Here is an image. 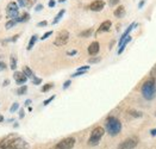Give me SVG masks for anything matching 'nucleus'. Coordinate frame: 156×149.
Listing matches in <instances>:
<instances>
[{"mask_svg": "<svg viewBox=\"0 0 156 149\" xmlns=\"http://www.w3.org/2000/svg\"><path fill=\"white\" fill-rule=\"evenodd\" d=\"M0 149H29V144L20 136L11 134L0 141Z\"/></svg>", "mask_w": 156, "mask_h": 149, "instance_id": "obj_1", "label": "nucleus"}, {"mask_svg": "<svg viewBox=\"0 0 156 149\" xmlns=\"http://www.w3.org/2000/svg\"><path fill=\"white\" fill-rule=\"evenodd\" d=\"M105 126H106V131L111 136L118 135L122 130V123L118 118L116 117H107L106 122H105Z\"/></svg>", "mask_w": 156, "mask_h": 149, "instance_id": "obj_2", "label": "nucleus"}, {"mask_svg": "<svg viewBox=\"0 0 156 149\" xmlns=\"http://www.w3.org/2000/svg\"><path fill=\"white\" fill-rule=\"evenodd\" d=\"M142 95L147 100H153L156 95V81L154 79H149L143 83Z\"/></svg>", "mask_w": 156, "mask_h": 149, "instance_id": "obj_3", "label": "nucleus"}, {"mask_svg": "<svg viewBox=\"0 0 156 149\" xmlns=\"http://www.w3.org/2000/svg\"><path fill=\"white\" fill-rule=\"evenodd\" d=\"M104 134H105L104 128H101V126L94 128V130L92 131L91 137H89V140H88V144H89V146H97V144H99L100 138L104 136Z\"/></svg>", "mask_w": 156, "mask_h": 149, "instance_id": "obj_4", "label": "nucleus"}, {"mask_svg": "<svg viewBox=\"0 0 156 149\" xmlns=\"http://www.w3.org/2000/svg\"><path fill=\"white\" fill-rule=\"evenodd\" d=\"M68 40H69V32L67 30H61L57 34L56 38L54 41V44L57 45V47H62L68 42Z\"/></svg>", "mask_w": 156, "mask_h": 149, "instance_id": "obj_5", "label": "nucleus"}, {"mask_svg": "<svg viewBox=\"0 0 156 149\" xmlns=\"http://www.w3.org/2000/svg\"><path fill=\"white\" fill-rule=\"evenodd\" d=\"M75 146V138L74 137H67L60 141L53 149H71Z\"/></svg>", "mask_w": 156, "mask_h": 149, "instance_id": "obj_6", "label": "nucleus"}, {"mask_svg": "<svg viewBox=\"0 0 156 149\" xmlns=\"http://www.w3.org/2000/svg\"><path fill=\"white\" fill-rule=\"evenodd\" d=\"M6 14H7V17H9V18H11V19H14V20H16V19L19 17V12H18V4H17V2H14V1L9 2L7 7H6Z\"/></svg>", "mask_w": 156, "mask_h": 149, "instance_id": "obj_7", "label": "nucleus"}, {"mask_svg": "<svg viewBox=\"0 0 156 149\" xmlns=\"http://www.w3.org/2000/svg\"><path fill=\"white\" fill-rule=\"evenodd\" d=\"M137 144H138V138L137 137H129L118 146V149H132L135 148Z\"/></svg>", "mask_w": 156, "mask_h": 149, "instance_id": "obj_8", "label": "nucleus"}, {"mask_svg": "<svg viewBox=\"0 0 156 149\" xmlns=\"http://www.w3.org/2000/svg\"><path fill=\"white\" fill-rule=\"evenodd\" d=\"M91 11H94V12H99L101 11L104 7H105V2L102 0H94L93 2H91V5L88 6Z\"/></svg>", "mask_w": 156, "mask_h": 149, "instance_id": "obj_9", "label": "nucleus"}, {"mask_svg": "<svg viewBox=\"0 0 156 149\" xmlns=\"http://www.w3.org/2000/svg\"><path fill=\"white\" fill-rule=\"evenodd\" d=\"M13 78L17 83H25L26 80H28V78L25 76V74L23 72H14Z\"/></svg>", "mask_w": 156, "mask_h": 149, "instance_id": "obj_10", "label": "nucleus"}, {"mask_svg": "<svg viewBox=\"0 0 156 149\" xmlns=\"http://www.w3.org/2000/svg\"><path fill=\"white\" fill-rule=\"evenodd\" d=\"M111 25H112L111 20H105V22H102V23L100 24L99 29L97 30V34H100V32H106V31H109V30L111 29Z\"/></svg>", "mask_w": 156, "mask_h": 149, "instance_id": "obj_11", "label": "nucleus"}, {"mask_svg": "<svg viewBox=\"0 0 156 149\" xmlns=\"http://www.w3.org/2000/svg\"><path fill=\"white\" fill-rule=\"evenodd\" d=\"M99 43L98 42H93V43H91V45L88 47V54L92 55V56H94V55H97L99 53Z\"/></svg>", "mask_w": 156, "mask_h": 149, "instance_id": "obj_12", "label": "nucleus"}, {"mask_svg": "<svg viewBox=\"0 0 156 149\" xmlns=\"http://www.w3.org/2000/svg\"><path fill=\"white\" fill-rule=\"evenodd\" d=\"M114 17H117V18H122V17H124L125 16V7L123 6V5H120V6H118L116 10H114Z\"/></svg>", "mask_w": 156, "mask_h": 149, "instance_id": "obj_13", "label": "nucleus"}, {"mask_svg": "<svg viewBox=\"0 0 156 149\" xmlns=\"http://www.w3.org/2000/svg\"><path fill=\"white\" fill-rule=\"evenodd\" d=\"M131 41V36H128L124 41L122 42L120 44H119V49H118V54H122L123 51H124V49H125V47H127V44H128L129 42Z\"/></svg>", "mask_w": 156, "mask_h": 149, "instance_id": "obj_14", "label": "nucleus"}, {"mask_svg": "<svg viewBox=\"0 0 156 149\" xmlns=\"http://www.w3.org/2000/svg\"><path fill=\"white\" fill-rule=\"evenodd\" d=\"M23 73L25 74V76L29 78V79H33L35 78V75H33V73H32V70L28 67V66H25V67H23Z\"/></svg>", "mask_w": 156, "mask_h": 149, "instance_id": "obj_15", "label": "nucleus"}, {"mask_svg": "<svg viewBox=\"0 0 156 149\" xmlns=\"http://www.w3.org/2000/svg\"><path fill=\"white\" fill-rule=\"evenodd\" d=\"M64 12H66V10H61L58 13H57V16L55 17V19L53 20V24H56V23H58L60 22V19L63 17V14H64Z\"/></svg>", "mask_w": 156, "mask_h": 149, "instance_id": "obj_16", "label": "nucleus"}, {"mask_svg": "<svg viewBox=\"0 0 156 149\" xmlns=\"http://www.w3.org/2000/svg\"><path fill=\"white\" fill-rule=\"evenodd\" d=\"M30 19V14L29 13H23L22 14V17H18L17 19H16V22H26Z\"/></svg>", "mask_w": 156, "mask_h": 149, "instance_id": "obj_17", "label": "nucleus"}, {"mask_svg": "<svg viewBox=\"0 0 156 149\" xmlns=\"http://www.w3.org/2000/svg\"><path fill=\"white\" fill-rule=\"evenodd\" d=\"M36 41H37V36H36V35H33V36L31 37V40H30V42H29L28 50H31V49H32V47L35 45V43H36Z\"/></svg>", "mask_w": 156, "mask_h": 149, "instance_id": "obj_18", "label": "nucleus"}, {"mask_svg": "<svg viewBox=\"0 0 156 149\" xmlns=\"http://www.w3.org/2000/svg\"><path fill=\"white\" fill-rule=\"evenodd\" d=\"M92 32H93V30L92 29H88V30H85V31H82V32H80V37H89L91 35H92Z\"/></svg>", "mask_w": 156, "mask_h": 149, "instance_id": "obj_19", "label": "nucleus"}, {"mask_svg": "<svg viewBox=\"0 0 156 149\" xmlns=\"http://www.w3.org/2000/svg\"><path fill=\"white\" fill-rule=\"evenodd\" d=\"M26 91H28V86L24 85V86H20V87L17 90V93H18L19 95H22V94H25Z\"/></svg>", "mask_w": 156, "mask_h": 149, "instance_id": "obj_20", "label": "nucleus"}, {"mask_svg": "<svg viewBox=\"0 0 156 149\" xmlns=\"http://www.w3.org/2000/svg\"><path fill=\"white\" fill-rule=\"evenodd\" d=\"M10 62H11V69H12V70H14V69L17 68V59L14 57L13 55L10 57Z\"/></svg>", "mask_w": 156, "mask_h": 149, "instance_id": "obj_21", "label": "nucleus"}, {"mask_svg": "<svg viewBox=\"0 0 156 149\" xmlns=\"http://www.w3.org/2000/svg\"><path fill=\"white\" fill-rule=\"evenodd\" d=\"M129 113H130L131 116L136 117V118H138V117H142V116H143L142 112H140V111H136V110H131V111H129Z\"/></svg>", "mask_w": 156, "mask_h": 149, "instance_id": "obj_22", "label": "nucleus"}, {"mask_svg": "<svg viewBox=\"0 0 156 149\" xmlns=\"http://www.w3.org/2000/svg\"><path fill=\"white\" fill-rule=\"evenodd\" d=\"M54 87V85L53 83H47V85H44L42 87V92H48L49 90H51Z\"/></svg>", "mask_w": 156, "mask_h": 149, "instance_id": "obj_23", "label": "nucleus"}, {"mask_svg": "<svg viewBox=\"0 0 156 149\" xmlns=\"http://www.w3.org/2000/svg\"><path fill=\"white\" fill-rule=\"evenodd\" d=\"M16 23H17V22H16L14 19H11V20H9V22L6 23V29H11L12 27H14V25H16Z\"/></svg>", "mask_w": 156, "mask_h": 149, "instance_id": "obj_24", "label": "nucleus"}, {"mask_svg": "<svg viewBox=\"0 0 156 149\" xmlns=\"http://www.w3.org/2000/svg\"><path fill=\"white\" fill-rule=\"evenodd\" d=\"M98 62H100V57H91L89 60H88V63H98Z\"/></svg>", "mask_w": 156, "mask_h": 149, "instance_id": "obj_25", "label": "nucleus"}, {"mask_svg": "<svg viewBox=\"0 0 156 149\" xmlns=\"http://www.w3.org/2000/svg\"><path fill=\"white\" fill-rule=\"evenodd\" d=\"M54 99H55V95H51L50 98H48L47 100H44V103H43V105H44V106H47V105H48V104H49L50 101H53Z\"/></svg>", "mask_w": 156, "mask_h": 149, "instance_id": "obj_26", "label": "nucleus"}, {"mask_svg": "<svg viewBox=\"0 0 156 149\" xmlns=\"http://www.w3.org/2000/svg\"><path fill=\"white\" fill-rule=\"evenodd\" d=\"M18 108H19V104L18 103H14L13 105L11 106V108H10V112H16L18 110Z\"/></svg>", "mask_w": 156, "mask_h": 149, "instance_id": "obj_27", "label": "nucleus"}, {"mask_svg": "<svg viewBox=\"0 0 156 149\" xmlns=\"http://www.w3.org/2000/svg\"><path fill=\"white\" fill-rule=\"evenodd\" d=\"M150 76H151V79H154L156 81V66L153 69H151V73H150Z\"/></svg>", "mask_w": 156, "mask_h": 149, "instance_id": "obj_28", "label": "nucleus"}, {"mask_svg": "<svg viewBox=\"0 0 156 149\" xmlns=\"http://www.w3.org/2000/svg\"><path fill=\"white\" fill-rule=\"evenodd\" d=\"M32 82H33L35 85H40V83L42 82V79H40V78H36V76H35V78L32 79Z\"/></svg>", "mask_w": 156, "mask_h": 149, "instance_id": "obj_29", "label": "nucleus"}, {"mask_svg": "<svg viewBox=\"0 0 156 149\" xmlns=\"http://www.w3.org/2000/svg\"><path fill=\"white\" fill-rule=\"evenodd\" d=\"M50 35H53V31H48V32H45V34L42 36V40H47V38H48Z\"/></svg>", "mask_w": 156, "mask_h": 149, "instance_id": "obj_30", "label": "nucleus"}, {"mask_svg": "<svg viewBox=\"0 0 156 149\" xmlns=\"http://www.w3.org/2000/svg\"><path fill=\"white\" fill-rule=\"evenodd\" d=\"M82 74H85V72H84V70H80V72H76V73L71 74V76L75 78V76H80V75H82Z\"/></svg>", "mask_w": 156, "mask_h": 149, "instance_id": "obj_31", "label": "nucleus"}, {"mask_svg": "<svg viewBox=\"0 0 156 149\" xmlns=\"http://www.w3.org/2000/svg\"><path fill=\"white\" fill-rule=\"evenodd\" d=\"M118 2H119V0H109V4H110L111 6H116Z\"/></svg>", "mask_w": 156, "mask_h": 149, "instance_id": "obj_32", "label": "nucleus"}, {"mask_svg": "<svg viewBox=\"0 0 156 149\" xmlns=\"http://www.w3.org/2000/svg\"><path fill=\"white\" fill-rule=\"evenodd\" d=\"M88 69H89V66H84V67L78 68V72H80V70H84V72H86V70H88Z\"/></svg>", "mask_w": 156, "mask_h": 149, "instance_id": "obj_33", "label": "nucleus"}, {"mask_svg": "<svg viewBox=\"0 0 156 149\" xmlns=\"http://www.w3.org/2000/svg\"><path fill=\"white\" fill-rule=\"evenodd\" d=\"M47 24H48V22H47V20H43V22H40V23H38V24H37V27H45V25H47Z\"/></svg>", "mask_w": 156, "mask_h": 149, "instance_id": "obj_34", "label": "nucleus"}, {"mask_svg": "<svg viewBox=\"0 0 156 149\" xmlns=\"http://www.w3.org/2000/svg\"><path fill=\"white\" fill-rule=\"evenodd\" d=\"M6 68V65H5V62H2L1 60H0V70H4Z\"/></svg>", "mask_w": 156, "mask_h": 149, "instance_id": "obj_35", "label": "nucleus"}, {"mask_svg": "<svg viewBox=\"0 0 156 149\" xmlns=\"http://www.w3.org/2000/svg\"><path fill=\"white\" fill-rule=\"evenodd\" d=\"M18 5H19V6H22V7H24L26 4H25V1H24V0H19V1H18Z\"/></svg>", "mask_w": 156, "mask_h": 149, "instance_id": "obj_36", "label": "nucleus"}, {"mask_svg": "<svg viewBox=\"0 0 156 149\" xmlns=\"http://www.w3.org/2000/svg\"><path fill=\"white\" fill-rule=\"evenodd\" d=\"M24 1H25V4L29 5V6H31V5L35 2V0H24Z\"/></svg>", "mask_w": 156, "mask_h": 149, "instance_id": "obj_37", "label": "nucleus"}, {"mask_svg": "<svg viewBox=\"0 0 156 149\" xmlns=\"http://www.w3.org/2000/svg\"><path fill=\"white\" fill-rule=\"evenodd\" d=\"M42 9H43V5H41V4H38V5L35 7V10H36V11H41Z\"/></svg>", "mask_w": 156, "mask_h": 149, "instance_id": "obj_38", "label": "nucleus"}, {"mask_svg": "<svg viewBox=\"0 0 156 149\" xmlns=\"http://www.w3.org/2000/svg\"><path fill=\"white\" fill-rule=\"evenodd\" d=\"M55 4H56V2H55V0H50V1H49V7H54V6H55Z\"/></svg>", "mask_w": 156, "mask_h": 149, "instance_id": "obj_39", "label": "nucleus"}, {"mask_svg": "<svg viewBox=\"0 0 156 149\" xmlns=\"http://www.w3.org/2000/svg\"><path fill=\"white\" fill-rule=\"evenodd\" d=\"M69 85H71V81H69V80H68V81H66L64 82V85H63V88H64V90H66V88H68V87H69Z\"/></svg>", "mask_w": 156, "mask_h": 149, "instance_id": "obj_40", "label": "nucleus"}, {"mask_svg": "<svg viewBox=\"0 0 156 149\" xmlns=\"http://www.w3.org/2000/svg\"><path fill=\"white\" fill-rule=\"evenodd\" d=\"M76 53H78L76 50H71V51H68V55H69V56H74V55L76 54Z\"/></svg>", "mask_w": 156, "mask_h": 149, "instance_id": "obj_41", "label": "nucleus"}, {"mask_svg": "<svg viewBox=\"0 0 156 149\" xmlns=\"http://www.w3.org/2000/svg\"><path fill=\"white\" fill-rule=\"evenodd\" d=\"M19 112H20V113H19V118H23V117H24V110H20Z\"/></svg>", "mask_w": 156, "mask_h": 149, "instance_id": "obj_42", "label": "nucleus"}, {"mask_svg": "<svg viewBox=\"0 0 156 149\" xmlns=\"http://www.w3.org/2000/svg\"><path fill=\"white\" fill-rule=\"evenodd\" d=\"M143 5H144V0H142V1H140V4H138V7H140V9H142Z\"/></svg>", "mask_w": 156, "mask_h": 149, "instance_id": "obj_43", "label": "nucleus"}, {"mask_svg": "<svg viewBox=\"0 0 156 149\" xmlns=\"http://www.w3.org/2000/svg\"><path fill=\"white\" fill-rule=\"evenodd\" d=\"M150 134H151L153 136H155L156 135V129H153V130L150 131Z\"/></svg>", "mask_w": 156, "mask_h": 149, "instance_id": "obj_44", "label": "nucleus"}, {"mask_svg": "<svg viewBox=\"0 0 156 149\" xmlns=\"http://www.w3.org/2000/svg\"><path fill=\"white\" fill-rule=\"evenodd\" d=\"M30 104H31V100H30V99H28V100L25 101V105H30Z\"/></svg>", "mask_w": 156, "mask_h": 149, "instance_id": "obj_45", "label": "nucleus"}, {"mask_svg": "<svg viewBox=\"0 0 156 149\" xmlns=\"http://www.w3.org/2000/svg\"><path fill=\"white\" fill-rule=\"evenodd\" d=\"M9 80H5V81H4V86H7V85H9Z\"/></svg>", "mask_w": 156, "mask_h": 149, "instance_id": "obj_46", "label": "nucleus"}, {"mask_svg": "<svg viewBox=\"0 0 156 149\" xmlns=\"http://www.w3.org/2000/svg\"><path fill=\"white\" fill-rule=\"evenodd\" d=\"M0 122H4V117L2 116H0Z\"/></svg>", "mask_w": 156, "mask_h": 149, "instance_id": "obj_47", "label": "nucleus"}, {"mask_svg": "<svg viewBox=\"0 0 156 149\" xmlns=\"http://www.w3.org/2000/svg\"><path fill=\"white\" fill-rule=\"evenodd\" d=\"M0 19H1V17H0Z\"/></svg>", "mask_w": 156, "mask_h": 149, "instance_id": "obj_48", "label": "nucleus"}, {"mask_svg": "<svg viewBox=\"0 0 156 149\" xmlns=\"http://www.w3.org/2000/svg\"><path fill=\"white\" fill-rule=\"evenodd\" d=\"M155 115H156V113H155Z\"/></svg>", "mask_w": 156, "mask_h": 149, "instance_id": "obj_49", "label": "nucleus"}]
</instances>
